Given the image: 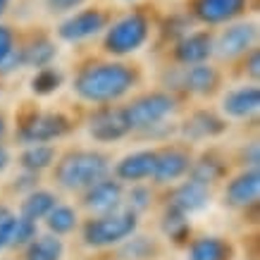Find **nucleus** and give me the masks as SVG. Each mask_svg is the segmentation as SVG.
I'll use <instances>...</instances> for the list:
<instances>
[{
    "label": "nucleus",
    "mask_w": 260,
    "mask_h": 260,
    "mask_svg": "<svg viewBox=\"0 0 260 260\" xmlns=\"http://www.w3.org/2000/svg\"><path fill=\"white\" fill-rule=\"evenodd\" d=\"M88 132L95 141H117L129 132L122 110H103L91 117Z\"/></svg>",
    "instance_id": "10"
},
{
    "label": "nucleus",
    "mask_w": 260,
    "mask_h": 260,
    "mask_svg": "<svg viewBox=\"0 0 260 260\" xmlns=\"http://www.w3.org/2000/svg\"><path fill=\"white\" fill-rule=\"evenodd\" d=\"M60 81H62V77L57 74L55 70H50V67H43V70L34 77L31 81V88L36 91V93L46 95V93H53L57 86H60Z\"/></svg>",
    "instance_id": "26"
},
{
    "label": "nucleus",
    "mask_w": 260,
    "mask_h": 260,
    "mask_svg": "<svg viewBox=\"0 0 260 260\" xmlns=\"http://www.w3.org/2000/svg\"><path fill=\"white\" fill-rule=\"evenodd\" d=\"M8 162H10V155H8V150H5V148H3V146H0V172H3V170L8 167Z\"/></svg>",
    "instance_id": "35"
},
{
    "label": "nucleus",
    "mask_w": 260,
    "mask_h": 260,
    "mask_svg": "<svg viewBox=\"0 0 260 260\" xmlns=\"http://www.w3.org/2000/svg\"><path fill=\"white\" fill-rule=\"evenodd\" d=\"M108 26V17L103 10H81L77 15H72L70 19H64L60 24V39L70 41V43H77V41H86L95 34H101L103 29Z\"/></svg>",
    "instance_id": "6"
},
{
    "label": "nucleus",
    "mask_w": 260,
    "mask_h": 260,
    "mask_svg": "<svg viewBox=\"0 0 260 260\" xmlns=\"http://www.w3.org/2000/svg\"><path fill=\"white\" fill-rule=\"evenodd\" d=\"M253 43H255V24H234L222 31L220 41L213 46V50L220 57L232 60V57L246 53Z\"/></svg>",
    "instance_id": "8"
},
{
    "label": "nucleus",
    "mask_w": 260,
    "mask_h": 260,
    "mask_svg": "<svg viewBox=\"0 0 260 260\" xmlns=\"http://www.w3.org/2000/svg\"><path fill=\"white\" fill-rule=\"evenodd\" d=\"M12 50H15L12 48V31L8 26H0V67H3V62L8 60V55Z\"/></svg>",
    "instance_id": "31"
},
{
    "label": "nucleus",
    "mask_w": 260,
    "mask_h": 260,
    "mask_svg": "<svg viewBox=\"0 0 260 260\" xmlns=\"http://www.w3.org/2000/svg\"><path fill=\"white\" fill-rule=\"evenodd\" d=\"M53 208H55V196L50 191H34L22 203V217L36 222L41 217H46Z\"/></svg>",
    "instance_id": "20"
},
{
    "label": "nucleus",
    "mask_w": 260,
    "mask_h": 260,
    "mask_svg": "<svg viewBox=\"0 0 260 260\" xmlns=\"http://www.w3.org/2000/svg\"><path fill=\"white\" fill-rule=\"evenodd\" d=\"M184 84H186V88L196 91V93H208V91H210V88L217 84V74H215L213 67L196 64V67H191V70L186 72Z\"/></svg>",
    "instance_id": "21"
},
{
    "label": "nucleus",
    "mask_w": 260,
    "mask_h": 260,
    "mask_svg": "<svg viewBox=\"0 0 260 260\" xmlns=\"http://www.w3.org/2000/svg\"><path fill=\"white\" fill-rule=\"evenodd\" d=\"M174 101L167 93H150L132 103L126 110H122L124 122L129 129H146V126H155L158 122L172 115Z\"/></svg>",
    "instance_id": "5"
},
{
    "label": "nucleus",
    "mask_w": 260,
    "mask_h": 260,
    "mask_svg": "<svg viewBox=\"0 0 260 260\" xmlns=\"http://www.w3.org/2000/svg\"><path fill=\"white\" fill-rule=\"evenodd\" d=\"M222 132V122L208 112H198L186 122V136L191 139H201V136H213Z\"/></svg>",
    "instance_id": "22"
},
{
    "label": "nucleus",
    "mask_w": 260,
    "mask_h": 260,
    "mask_svg": "<svg viewBox=\"0 0 260 260\" xmlns=\"http://www.w3.org/2000/svg\"><path fill=\"white\" fill-rule=\"evenodd\" d=\"M189 155L186 153H181V150H165V153H160L155 155V167H153V179L160 181V184H167V181H174L184 177V174L189 172Z\"/></svg>",
    "instance_id": "13"
},
{
    "label": "nucleus",
    "mask_w": 260,
    "mask_h": 260,
    "mask_svg": "<svg viewBox=\"0 0 260 260\" xmlns=\"http://www.w3.org/2000/svg\"><path fill=\"white\" fill-rule=\"evenodd\" d=\"M258 60H260V55H258V53H253V55H251V62H248V72H251V74H253V77H258Z\"/></svg>",
    "instance_id": "34"
},
{
    "label": "nucleus",
    "mask_w": 260,
    "mask_h": 260,
    "mask_svg": "<svg viewBox=\"0 0 260 260\" xmlns=\"http://www.w3.org/2000/svg\"><path fill=\"white\" fill-rule=\"evenodd\" d=\"M248 0H193V15L205 24H224L237 19Z\"/></svg>",
    "instance_id": "7"
},
{
    "label": "nucleus",
    "mask_w": 260,
    "mask_h": 260,
    "mask_svg": "<svg viewBox=\"0 0 260 260\" xmlns=\"http://www.w3.org/2000/svg\"><path fill=\"white\" fill-rule=\"evenodd\" d=\"M260 105V91L258 86H241V88H234L224 95L222 101V110L227 112L229 117H237V119H244L248 115L258 110Z\"/></svg>",
    "instance_id": "11"
},
{
    "label": "nucleus",
    "mask_w": 260,
    "mask_h": 260,
    "mask_svg": "<svg viewBox=\"0 0 260 260\" xmlns=\"http://www.w3.org/2000/svg\"><path fill=\"white\" fill-rule=\"evenodd\" d=\"M110 165L108 158L93 150H79L72 153L57 165V181L64 189L79 191V189H91L93 184L105 179Z\"/></svg>",
    "instance_id": "2"
},
{
    "label": "nucleus",
    "mask_w": 260,
    "mask_h": 260,
    "mask_svg": "<svg viewBox=\"0 0 260 260\" xmlns=\"http://www.w3.org/2000/svg\"><path fill=\"white\" fill-rule=\"evenodd\" d=\"M220 174H222V170H220V165H217V162H213V160H203V162H198V165L193 167V179H191V181L208 186V184H213Z\"/></svg>",
    "instance_id": "28"
},
{
    "label": "nucleus",
    "mask_w": 260,
    "mask_h": 260,
    "mask_svg": "<svg viewBox=\"0 0 260 260\" xmlns=\"http://www.w3.org/2000/svg\"><path fill=\"white\" fill-rule=\"evenodd\" d=\"M258 193H260V174L258 170H251V172L241 174L237 179L232 181L227 186V201L237 208H246L258 201Z\"/></svg>",
    "instance_id": "15"
},
{
    "label": "nucleus",
    "mask_w": 260,
    "mask_h": 260,
    "mask_svg": "<svg viewBox=\"0 0 260 260\" xmlns=\"http://www.w3.org/2000/svg\"><path fill=\"white\" fill-rule=\"evenodd\" d=\"M186 215L177 213V210H172V215H167V222H165V232L170 234L172 239H181V234L189 229V224H186V220H184Z\"/></svg>",
    "instance_id": "30"
},
{
    "label": "nucleus",
    "mask_w": 260,
    "mask_h": 260,
    "mask_svg": "<svg viewBox=\"0 0 260 260\" xmlns=\"http://www.w3.org/2000/svg\"><path fill=\"white\" fill-rule=\"evenodd\" d=\"M53 158H55V150L50 148V146H43V143H34V146H29V148L24 150L22 165L26 167V170L36 172V170H46V167L53 162Z\"/></svg>",
    "instance_id": "23"
},
{
    "label": "nucleus",
    "mask_w": 260,
    "mask_h": 260,
    "mask_svg": "<svg viewBox=\"0 0 260 260\" xmlns=\"http://www.w3.org/2000/svg\"><path fill=\"white\" fill-rule=\"evenodd\" d=\"M122 203V186L112 179H103L93 184L86 193V208L95 213H112Z\"/></svg>",
    "instance_id": "12"
},
{
    "label": "nucleus",
    "mask_w": 260,
    "mask_h": 260,
    "mask_svg": "<svg viewBox=\"0 0 260 260\" xmlns=\"http://www.w3.org/2000/svg\"><path fill=\"white\" fill-rule=\"evenodd\" d=\"M134 86V72L126 64H91L77 77V93L84 101L108 103L117 101Z\"/></svg>",
    "instance_id": "1"
},
{
    "label": "nucleus",
    "mask_w": 260,
    "mask_h": 260,
    "mask_svg": "<svg viewBox=\"0 0 260 260\" xmlns=\"http://www.w3.org/2000/svg\"><path fill=\"white\" fill-rule=\"evenodd\" d=\"M3 134H5V122H3V117H0V139H3Z\"/></svg>",
    "instance_id": "37"
},
{
    "label": "nucleus",
    "mask_w": 260,
    "mask_h": 260,
    "mask_svg": "<svg viewBox=\"0 0 260 260\" xmlns=\"http://www.w3.org/2000/svg\"><path fill=\"white\" fill-rule=\"evenodd\" d=\"M64 253L62 241L53 234L48 237H36L29 244V251H26V260H60Z\"/></svg>",
    "instance_id": "19"
},
{
    "label": "nucleus",
    "mask_w": 260,
    "mask_h": 260,
    "mask_svg": "<svg viewBox=\"0 0 260 260\" xmlns=\"http://www.w3.org/2000/svg\"><path fill=\"white\" fill-rule=\"evenodd\" d=\"M15 213L10 208H0V251L10 246V239H12V229H15Z\"/></svg>",
    "instance_id": "29"
},
{
    "label": "nucleus",
    "mask_w": 260,
    "mask_h": 260,
    "mask_svg": "<svg viewBox=\"0 0 260 260\" xmlns=\"http://www.w3.org/2000/svg\"><path fill=\"white\" fill-rule=\"evenodd\" d=\"M210 201V193H208V186L203 184H196V181H186L184 186L177 189L174 193V210L181 215H191L203 210Z\"/></svg>",
    "instance_id": "17"
},
{
    "label": "nucleus",
    "mask_w": 260,
    "mask_h": 260,
    "mask_svg": "<svg viewBox=\"0 0 260 260\" xmlns=\"http://www.w3.org/2000/svg\"><path fill=\"white\" fill-rule=\"evenodd\" d=\"M129 203H132V213H136V210H143L146 205H148V201H150V193L146 189H134L132 193H129Z\"/></svg>",
    "instance_id": "33"
},
{
    "label": "nucleus",
    "mask_w": 260,
    "mask_h": 260,
    "mask_svg": "<svg viewBox=\"0 0 260 260\" xmlns=\"http://www.w3.org/2000/svg\"><path fill=\"white\" fill-rule=\"evenodd\" d=\"M136 232V213L124 210V213H110L103 215L98 220H91L84 227V239L88 246H112L124 241Z\"/></svg>",
    "instance_id": "3"
},
{
    "label": "nucleus",
    "mask_w": 260,
    "mask_h": 260,
    "mask_svg": "<svg viewBox=\"0 0 260 260\" xmlns=\"http://www.w3.org/2000/svg\"><path fill=\"white\" fill-rule=\"evenodd\" d=\"M34 239H36V222L26 220V217L15 220V229H12L10 244L12 246H24V244H31Z\"/></svg>",
    "instance_id": "27"
},
{
    "label": "nucleus",
    "mask_w": 260,
    "mask_h": 260,
    "mask_svg": "<svg viewBox=\"0 0 260 260\" xmlns=\"http://www.w3.org/2000/svg\"><path fill=\"white\" fill-rule=\"evenodd\" d=\"M210 53H213V39L205 31L189 34L177 46V57L184 64H203V60H208Z\"/></svg>",
    "instance_id": "14"
},
{
    "label": "nucleus",
    "mask_w": 260,
    "mask_h": 260,
    "mask_svg": "<svg viewBox=\"0 0 260 260\" xmlns=\"http://www.w3.org/2000/svg\"><path fill=\"white\" fill-rule=\"evenodd\" d=\"M189 260H229V246L217 237H203L191 246Z\"/></svg>",
    "instance_id": "18"
},
{
    "label": "nucleus",
    "mask_w": 260,
    "mask_h": 260,
    "mask_svg": "<svg viewBox=\"0 0 260 260\" xmlns=\"http://www.w3.org/2000/svg\"><path fill=\"white\" fill-rule=\"evenodd\" d=\"M8 5H10V0H0V17L5 15V10H8Z\"/></svg>",
    "instance_id": "36"
},
{
    "label": "nucleus",
    "mask_w": 260,
    "mask_h": 260,
    "mask_svg": "<svg viewBox=\"0 0 260 260\" xmlns=\"http://www.w3.org/2000/svg\"><path fill=\"white\" fill-rule=\"evenodd\" d=\"M64 132H67V119L62 115H39L29 124H24L22 139L34 146V143L53 141L57 136H62Z\"/></svg>",
    "instance_id": "9"
},
{
    "label": "nucleus",
    "mask_w": 260,
    "mask_h": 260,
    "mask_svg": "<svg viewBox=\"0 0 260 260\" xmlns=\"http://www.w3.org/2000/svg\"><path fill=\"white\" fill-rule=\"evenodd\" d=\"M46 3L50 12H72V10L79 8V5H84L86 0H46Z\"/></svg>",
    "instance_id": "32"
},
{
    "label": "nucleus",
    "mask_w": 260,
    "mask_h": 260,
    "mask_svg": "<svg viewBox=\"0 0 260 260\" xmlns=\"http://www.w3.org/2000/svg\"><path fill=\"white\" fill-rule=\"evenodd\" d=\"M148 39V22L139 12L122 17L112 24L105 34V50L112 55H129L136 53Z\"/></svg>",
    "instance_id": "4"
},
{
    "label": "nucleus",
    "mask_w": 260,
    "mask_h": 260,
    "mask_svg": "<svg viewBox=\"0 0 260 260\" xmlns=\"http://www.w3.org/2000/svg\"><path fill=\"white\" fill-rule=\"evenodd\" d=\"M24 57V64H29V67H48L50 60L55 57V48L50 41H36L31 48H26L22 53Z\"/></svg>",
    "instance_id": "25"
},
{
    "label": "nucleus",
    "mask_w": 260,
    "mask_h": 260,
    "mask_svg": "<svg viewBox=\"0 0 260 260\" xmlns=\"http://www.w3.org/2000/svg\"><path fill=\"white\" fill-rule=\"evenodd\" d=\"M155 155L158 153H150V150H139V153L126 155L117 165V177L124 181H141L150 177L155 167Z\"/></svg>",
    "instance_id": "16"
},
{
    "label": "nucleus",
    "mask_w": 260,
    "mask_h": 260,
    "mask_svg": "<svg viewBox=\"0 0 260 260\" xmlns=\"http://www.w3.org/2000/svg\"><path fill=\"white\" fill-rule=\"evenodd\" d=\"M46 217L53 234H67V232H72L77 227V213L72 210L70 205H55Z\"/></svg>",
    "instance_id": "24"
}]
</instances>
